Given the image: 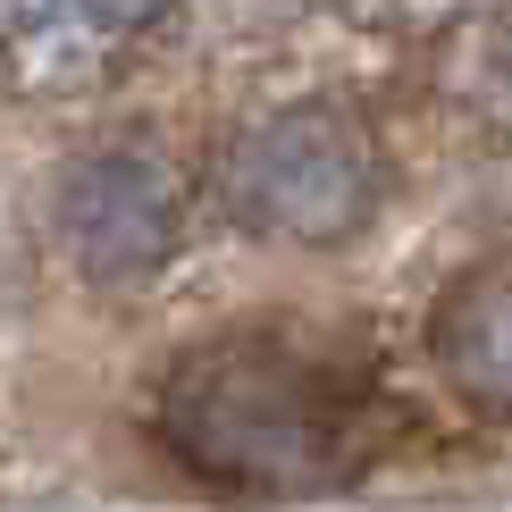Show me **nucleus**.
I'll use <instances>...</instances> for the list:
<instances>
[{
  "mask_svg": "<svg viewBox=\"0 0 512 512\" xmlns=\"http://www.w3.org/2000/svg\"><path fill=\"white\" fill-rule=\"evenodd\" d=\"M378 194H387L378 135L336 101H286L219 152V202L261 244L294 252L353 244L378 219Z\"/></svg>",
  "mask_w": 512,
  "mask_h": 512,
  "instance_id": "obj_2",
  "label": "nucleus"
},
{
  "mask_svg": "<svg viewBox=\"0 0 512 512\" xmlns=\"http://www.w3.org/2000/svg\"><path fill=\"white\" fill-rule=\"evenodd\" d=\"M160 445L236 496H319L370 462V387L311 336L236 328L160 378Z\"/></svg>",
  "mask_w": 512,
  "mask_h": 512,
  "instance_id": "obj_1",
  "label": "nucleus"
},
{
  "mask_svg": "<svg viewBox=\"0 0 512 512\" xmlns=\"http://www.w3.org/2000/svg\"><path fill=\"white\" fill-rule=\"evenodd\" d=\"M429 361L471 412L512 420V252H487L437 294Z\"/></svg>",
  "mask_w": 512,
  "mask_h": 512,
  "instance_id": "obj_5",
  "label": "nucleus"
},
{
  "mask_svg": "<svg viewBox=\"0 0 512 512\" xmlns=\"http://www.w3.org/2000/svg\"><path fill=\"white\" fill-rule=\"evenodd\" d=\"M51 236L93 286H143L185 244V177L160 143H93L51 185Z\"/></svg>",
  "mask_w": 512,
  "mask_h": 512,
  "instance_id": "obj_3",
  "label": "nucleus"
},
{
  "mask_svg": "<svg viewBox=\"0 0 512 512\" xmlns=\"http://www.w3.org/2000/svg\"><path fill=\"white\" fill-rule=\"evenodd\" d=\"M177 0H0V76L26 101H68L135 68Z\"/></svg>",
  "mask_w": 512,
  "mask_h": 512,
  "instance_id": "obj_4",
  "label": "nucleus"
}]
</instances>
